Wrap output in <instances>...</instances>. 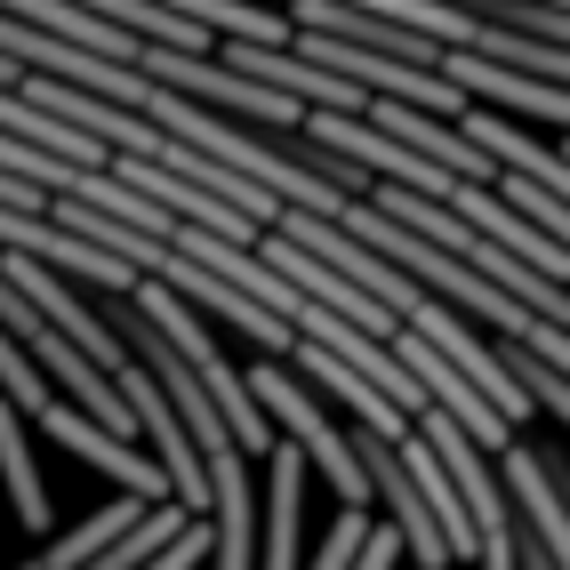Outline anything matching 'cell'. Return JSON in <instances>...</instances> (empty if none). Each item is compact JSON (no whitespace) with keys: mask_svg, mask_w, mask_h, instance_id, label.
Instances as JSON below:
<instances>
[{"mask_svg":"<svg viewBox=\"0 0 570 570\" xmlns=\"http://www.w3.org/2000/svg\"><path fill=\"white\" fill-rule=\"evenodd\" d=\"M137 306H145V322H154V330L169 337V346H177L185 362H194V377L209 386V402L225 410V426H234V442H242V459H257V450L274 459V450H282V434H274V417L257 410V394H249V370H234V362L217 354V337L194 322V306H185V297H177L169 282H145V289H137Z\"/></svg>","mask_w":570,"mask_h":570,"instance_id":"obj_1","label":"cell"},{"mask_svg":"<svg viewBox=\"0 0 570 570\" xmlns=\"http://www.w3.org/2000/svg\"><path fill=\"white\" fill-rule=\"evenodd\" d=\"M209 482H217V570H249L257 562V507H249V459H209Z\"/></svg>","mask_w":570,"mask_h":570,"instance_id":"obj_14","label":"cell"},{"mask_svg":"<svg viewBox=\"0 0 570 570\" xmlns=\"http://www.w3.org/2000/svg\"><path fill=\"white\" fill-rule=\"evenodd\" d=\"M154 282H169V289H177V297H185L194 314H209V322H225L234 337H249L257 354H289V362H297V346H306V337H297V330H289L282 314H265L257 297H242L234 282L202 274V265H194V257H177V249H169V265H161Z\"/></svg>","mask_w":570,"mask_h":570,"instance_id":"obj_5","label":"cell"},{"mask_svg":"<svg viewBox=\"0 0 570 570\" xmlns=\"http://www.w3.org/2000/svg\"><path fill=\"white\" fill-rule=\"evenodd\" d=\"M0 466H9V499H17V522L41 539L49 530V490H41V466H32V442H24V410L0 417Z\"/></svg>","mask_w":570,"mask_h":570,"instance_id":"obj_16","label":"cell"},{"mask_svg":"<svg viewBox=\"0 0 570 570\" xmlns=\"http://www.w3.org/2000/svg\"><path fill=\"white\" fill-rule=\"evenodd\" d=\"M450 81H459L482 112H499V121H547V129L570 137V89H554V81H530V72L482 65V57H450Z\"/></svg>","mask_w":570,"mask_h":570,"instance_id":"obj_9","label":"cell"},{"mask_svg":"<svg viewBox=\"0 0 570 570\" xmlns=\"http://www.w3.org/2000/svg\"><path fill=\"white\" fill-rule=\"evenodd\" d=\"M0 121H9V137L41 145V154H57V161H72V169H105V161H112V154H105L97 137H81L72 121H57V112L24 105V97H0Z\"/></svg>","mask_w":570,"mask_h":570,"instance_id":"obj_15","label":"cell"},{"mask_svg":"<svg viewBox=\"0 0 570 570\" xmlns=\"http://www.w3.org/2000/svg\"><path fill=\"white\" fill-rule=\"evenodd\" d=\"M394 354L410 362V377L426 386V402H434L442 417H459V434H466V442H482L490 459H507V450H514V426L499 417V402H490V394H482L474 377L442 354V346H426L417 330H402V337H394Z\"/></svg>","mask_w":570,"mask_h":570,"instance_id":"obj_4","label":"cell"},{"mask_svg":"<svg viewBox=\"0 0 570 570\" xmlns=\"http://www.w3.org/2000/svg\"><path fill=\"white\" fill-rule=\"evenodd\" d=\"M24 570H41V562H24Z\"/></svg>","mask_w":570,"mask_h":570,"instance_id":"obj_20","label":"cell"},{"mask_svg":"<svg viewBox=\"0 0 570 570\" xmlns=\"http://www.w3.org/2000/svg\"><path fill=\"white\" fill-rule=\"evenodd\" d=\"M410 330L426 337V346H442L450 362H459V370L474 377V386H482L490 402H499V417H507V426H522V417H539V402H530V386L514 377V362H507V354H490L482 337H474V330H466L459 314H450V306H426V314H417Z\"/></svg>","mask_w":570,"mask_h":570,"instance_id":"obj_8","label":"cell"},{"mask_svg":"<svg viewBox=\"0 0 570 570\" xmlns=\"http://www.w3.org/2000/svg\"><path fill=\"white\" fill-rule=\"evenodd\" d=\"M499 474H507V499H514L522 530H530V539H539L562 570H570V474L547 459V450H530V442H514V450H507Z\"/></svg>","mask_w":570,"mask_h":570,"instance_id":"obj_7","label":"cell"},{"mask_svg":"<svg viewBox=\"0 0 570 570\" xmlns=\"http://www.w3.org/2000/svg\"><path fill=\"white\" fill-rule=\"evenodd\" d=\"M402 547H410V539H402V530H394V522H377V539H370V554H362V570H394V562H402Z\"/></svg>","mask_w":570,"mask_h":570,"instance_id":"obj_19","label":"cell"},{"mask_svg":"<svg viewBox=\"0 0 570 570\" xmlns=\"http://www.w3.org/2000/svg\"><path fill=\"white\" fill-rule=\"evenodd\" d=\"M354 450H362V466H370V490H377V507H386V522L410 539L417 570H450L459 554H450V530H442L426 482H417V466H410V442H386V434L354 426Z\"/></svg>","mask_w":570,"mask_h":570,"instance_id":"obj_3","label":"cell"},{"mask_svg":"<svg viewBox=\"0 0 570 570\" xmlns=\"http://www.w3.org/2000/svg\"><path fill=\"white\" fill-rule=\"evenodd\" d=\"M0 377H9V402L24 410V417H49L57 402H49V386H41V370H32V354L24 346H9L0 354Z\"/></svg>","mask_w":570,"mask_h":570,"instance_id":"obj_18","label":"cell"},{"mask_svg":"<svg viewBox=\"0 0 570 570\" xmlns=\"http://www.w3.org/2000/svg\"><path fill=\"white\" fill-rule=\"evenodd\" d=\"M9 17L32 24V32H49V41H65V49H89V57H105V65H137V72H145V41H137V32H121L105 9H72V0H17Z\"/></svg>","mask_w":570,"mask_h":570,"instance_id":"obj_10","label":"cell"},{"mask_svg":"<svg viewBox=\"0 0 570 570\" xmlns=\"http://www.w3.org/2000/svg\"><path fill=\"white\" fill-rule=\"evenodd\" d=\"M490 24H507V32H539V41L570 49V0H499V9H482Z\"/></svg>","mask_w":570,"mask_h":570,"instance_id":"obj_17","label":"cell"},{"mask_svg":"<svg viewBox=\"0 0 570 570\" xmlns=\"http://www.w3.org/2000/svg\"><path fill=\"white\" fill-rule=\"evenodd\" d=\"M297 522H306V450L282 442L265 459V570L297 562Z\"/></svg>","mask_w":570,"mask_h":570,"instance_id":"obj_11","label":"cell"},{"mask_svg":"<svg viewBox=\"0 0 570 570\" xmlns=\"http://www.w3.org/2000/svg\"><path fill=\"white\" fill-rule=\"evenodd\" d=\"M249 394H257V410L274 417V426H289V442H297V450H306V459L330 474L337 499L370 514L377 490H370V466H362V450H354V426H337V417H330L306 386H297L282 362H257V370H249Z\"/></svg>","mask_w":570,"mask_h":570,"instance_id":"obj_2","label":"cell"},{"mask_svg":"<svg viewBox=\"0 0 570 570\" xmlns=\"http://www.w3.org/2000/svg\"><path fill=\"white\" fill-rule=\"evenodd\" d=\"M297 370H306V377H314L322 394H337V402H346V410H354V426H370V434H386V442H410V434H417L410 417H402V410H394L386 394H377L370 377H354V370L337 362V354H322V346H297Z\"/></svg>","mask_w":570,"mask_h":570,"instance_id":"obj_13","label":"cell"},{"mask_svg":"<svg viewBox=\"0 0 570 570\" xmlns=\"http://www.w3.org/2000/svg\"><path fill=\"white\" fill-rule=\"evenodd\" d=\"M41 426L72 450V459H89L105 482H121V499H145V507H177V490H169V474H161V459H145L137 442H121V434H105L97 417H81L72 402H57Z\"/></svg>","mask_w":570,"mask_h":570,"instance_id":"obj_6","label":"cell"},{"mask_svg":"<svg viewBox=\"0 0 570 570\" xmlns=\"http://www.w3.org/2000/svg\"><path fill=\"white\" fill-rule=\"evenodd\" d=\"M105 17L121 32H137L145 49H169V57H209L217 49V32L185 9V0H105Z\"/></svg>","mask_w":570,"mask_h":570,"instance_id":"obj_12","label":"cell"}]
</instances>
